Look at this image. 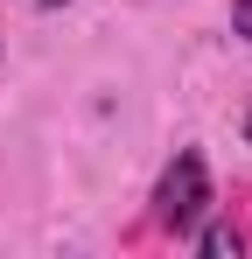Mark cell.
<instances>
[{"label":"cell","mask_w":252,"mask_h":259,"mask_svg":"<svg viewBox=\"0 0 252 259\" xmlns=\"http://www.w3.org/2000/svg\"><path fill=\"white\" fill-rule=\"evenodd\" d=\"M203 210H210V168H203V154H196V147H182V154L168 161L161 189H154V217H161L168 231H189Z\"/></svg>","instance_id":"6da1fadb"},{"label":"cell","mask_w":252,"mask_h":259,"mask_svg":"<svg viewBox=\"0 0 252 259\" xmlns=\"http://www.w3.org/2000/svg\"><path fill=\"white\" fill-rule=\"evenodd\" d=\"M196 252H210V259L238 252V231H231V224H210V231H196Z\"/></svg>","instance_id":"7a4b0ae2"},{"label":"cell","mask_w":252,"mask_h":259,"mask_svg":"<svg viewBox=\"0 0 252 259\" xmlns=\"http://www.w3.org/2000/svg\"><path fill=\"white\" fill-rule=\"evenodd\" d=\"M231 28H238V35L252 42V0H231Z\"/></svg>","instance_id":"3957f363"},{"label":"cell","mask_w":252,"mask_h":259,"mask_svg":"<svg viewBox=\"0 0 252 259\" xmlns=\"http://www.w3.org/2000/svg\"><path fill=\"white\" fill-rule=\"evenodd\" d=\"M245 140H252V112H245Z\"/></svg>","instance_id":"277c9868"},{"label":"cell","mask_w":252,"mask_h":259,"mask_svg":"<svg viewBox=\"0 0 252 259\" xmlns=\"http://www.w3.org/2000/svg\"><path fill=\"white\" fill-rule=\"evenodd\" d=\"M42 7H63V0H42Z\"/></svg>","instance_id":"5b68a950"}]
</instances>
